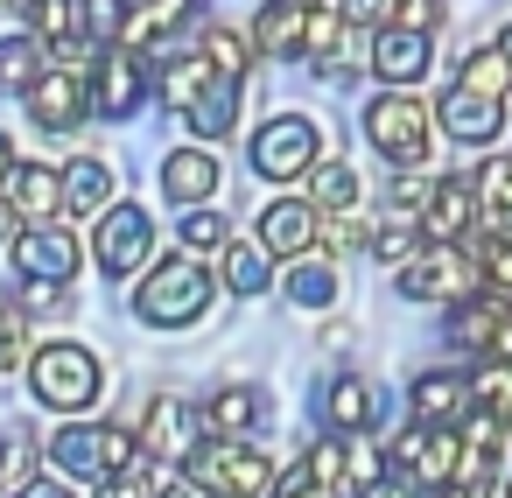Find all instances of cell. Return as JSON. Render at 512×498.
I'll list each match as a JSON object with an SVG mask.
<instances>
[{"label": "cell", "instance_id": "obj_1", "mask_svg": "<svg viewBox=\"0 0 512 498\" xmlns=\"http://www.w3.org/2000/svg\"><path fill=\"white\" fill-rule=\"evenodd\" d=\"M365 141L372 155H386L393 169H421L428 148H435V106L421 92H372L365 99Z\"/></svg>", "mask_w": 512, "mask_h": 498}, {"label": "cell", "instance_id": "obj_2", "mask_svg": "<svg viewBox=\"0 0 512 498\" xmlns=\"http://www.w3.org/2000/svg\"><path fill=\"white\" fill-rule=\"evenodd\" d=\"M204 309H211V267L190 260V253L148 267V281L134 288V316H141L148 330H190Z\"/></svg>", "mask_w": 512, "mask_h": 498}, {"label": "cell", "instance_id": "obj_3", "mask_svg": "<svg viewBox=\"0 0 512 498\" xmlns=\"http://www.w3.org/2000/svg\"><path fill=\"white\" fill-rule=\"evenodd\" d=\"M183 484L204 498H267L274 491V456L253 442H197L183 456Z\"/></svg>", "mask_w": 512, "mask_h": 498}, {"label": "cell", "instance_id": "obj_4", "mask_svg": "<svg viewBox=\"0 0 512 498\" xmlns=\"http://www.w3.org/2000/svg\"><path fill=\"white\" fill-rule=\"evenodd\" d=\"M29 386H36V400L57 407V414H85V407L106 393V365H99V351L57 337V344L29 351Z\"/></svg>", "mask_w": 512, "mask_h": 498}, {"label": "cell", "instance_id": "obj_5", "mask_svg": "<svg viewBox=\"0 0 512 498\" xmlns=\"http://www.w3.org/2000/svg\"><path fill=\"white\" fill-rule=\"evenodd\" d=\"M246 162H253V176H267V183H302V176L323 162V127H316L309 113H274V120L253 127Z\"/></svg>", "mask_w": 512, "mask_h": 498}, {"label": "cell", "instance_id": "obj_6", "mask_svg": "<svg viewBox=\"0 0 512 498\" xmlns=\"http://www.w3.org/2000/svg\"><path fill=\"white\" fill-rule=\"evenodd\" d=\"M449 351L477 358V365H512V302L505 295H463L442 316Z\"/></svg>", "mask_w": 512, "mask_h": 498}, {"label": "cell", "instance_id": "obj_7", "mask_svg": "<svg viewBox=\"0 0 512 498\" xmlns=\"http://www.w3.org/2000/svg\"><path fill=\"white\" fill-rule=\"evenodd\" d=\"M393 288L407 295V302H463V295H477V260H470V246H421L400 274H393Z\"/></svg>", "mask_w": 512, "mask_h": 498}, {"label": "cell", "instance_id": "obj_8", "mask_svg": "<svg viewBox=\"0 0 512 498\" xmlns=\"http://www.w3.org/2000/svg\"><path fill=\"white\" fill-rule=\"evenodd\" d=\"M141 449H134V435L127 428H106V421H71V428H57L50 435V463L64 470V477H106V470H120V463H134Z\"/></svg>", "mask_w": 512, "mask_h": 498}, {"label": "cell", "instance_id": "obj_9", "mask_svg": "<svg viewBox=\"0 0 512 498\" xmlns=\"http://www.w3.org/2000/svg\"><path fill=\"white\" fill-rule=\"evenodd\" d=\"M456 456H463L456 428H421V421H414V428L386 449V470H393V477H407L414 491H428V498H435V491H449V484H456Z\"/></svg>", "mask_w": 512, "mask_h": 498}, {"label": "cell", "instance_id": "obj_10", "mask_svg": "<svg viewBox=\"0 0 512 498\" xmlns=\"http://www.w3.org/2000/svg\"><path fill=\"white\" fill-rule=\"evenodd\" d=\"M148 92H155V64L141 50H127V43H106L99 50V71H92V113L134 120L148 106Z\"/></svg>", "mask_w": 512, "mask_h": 498}, {"label": "cell", "instance_id": "obj_11", "mask_svg": "<svg viewBox=\"0 0 512 498\" xmlns=\"http://www.w3.org/2000/svg\"><path fill=\"white\" fill-rule=\"evenodd\" d=\"M302 64H309L323 85H351V78H358V29H351L337 8H309V15H302Z\"/></svg>", "mask_w": 512, "mask_h": 498}, {"label": "cell", "instance_id": "obj_12", "mask_svg": "<svg viewBox=\"0 0 512 498\" xmlns=\"http://www.w3.org/2000/svg\"><path fill=\"white\" fill-rule=\"evenodd\" d=\"M92 253H99V267H106L113 281L141 274L148 253H155V218H148L141 204H113V211L99 218V232H92Z\"/></svg>", "mask_w": 512, "mask_h": 498}, {"label": "cell", "instance_id": "obj_13", "mask_svg": "<svg viewBox=\"0 0 512 498\" xmlns=\"http://www.w3.org/2000/svg\"><path fill=\"white\" fill-rule=\"evenodd\" d=\"M414 225H421V239H435V246H463L470 225H477V183H470V169L435 176V183H428V204H421Z\"/></svg>", "mask_w": 512, "mask_h": 498}, {"label": "cell", "instance_id": "obj_14", "mask_svg": "<svg viewBox=\"0 0 512 498\" xmlns=\"http://www.w3.org/2000/svg\"><path fill=\"white\" fill-rule=\"evenodd\" d=\"M428 64H435V50H428V36H414V29H379L372 36V50H365V71L386 85V92H421V78H428Z\"/></svg>", "mask_w": 512, "mask_h": 498}, {"label": "cell", "instance_id": "obj_15", "mask_svg": "<svg viewBox=\"0 0 512 498\" xmlns=\"http://www.w3.org/2000/svg\"><path fill=\"white\" fill-rule=\"evenodd\" d=\"M22 99H29V120H36L43 134H71V127H85V113H92V85H85L78 71H64V64H50Z\"/></svg>", "mask_w": 512, "mask_h": 498}, {"label": "cell", "instance_id": "obj_16", "mask_svg": "<svg viewBox=\"0 0 512 498\" xmlns=\"http://www.w3.org/2000/svg\"><path fill=\"white\" fill-rule=\"evenodd\" d=\"M8 246H15V274H22V281L64 288V281L78 274V239H71L64 225H22Z\"/></svg>", "mask_w": 512, "mask_h": 498}, {"label": "cell", "instance_id": "obj_17", "mask_svg": "<svg viewBox=\"0 0 512 498\" xmlns=\"http://www.w3.org/2000/svg\"><path fill=\"white\" fill-rule=\"evenodd\" d=\"M316 204L309 197H274L267 211H260V232H253V246L267 253V260H302V253H316Z\"/></svg>", "mask_w": 512, "mask_h": 498}, {"label": "cell", "instance_id": "obj_18", "mask_svg": "<svg viewBox=\"0 0 512 498\" xmlns=\"http://www.w3.org/2000/svg\"><path fill=\"white\" fill-rule=\"evenodd\" d=\"M197 435H204V421H197V407L183 400V393H155L148 400V414H141V456H190L197 449Z\"/></svg>", "mask_w": 512, "mask_h": 498}, {"label": "cell", "instance_id": "obj_19", "mask_svg": "<svg viewBox=\"0 0 512 498\" xmlns=\"http://www.w3.org/2000/svg\"><path fill=\"white\" fill-rule=\"evenodd\" d=\"M435 127H442L449 141H463V148H491V141L505 134V106H498V99H477V92H463V85H449V92L435 99Z\"/></svg>", "mask_w": 512, "mask_h": 498}, {"label": "cell", "instance_id": "obj_20", "mask_svg": "<svg viewBox=\"0 0 512 498\" xmlns=\"http://www.w3.org/2000/svg\"><path fill=\"white\" fill-rule=\"evenodd\" d=\"M0 204H8L15 218H29V225H50L64 211V176L50 162H15L8 183H0Z\"/></svg>", "mask_w": 512, "mask_h": 498}, {"label": "cell", "instance_id": "obj_21", "mask_svg": "<svg viewBox=\"0 0 512 498\" xmlns=\"http://www.w3.org/2000/svg\"><path fill=\"white\" fill-rule=\"evenodd\" d=\"M407 407H414V421L421 428H456L463 414H470V379L463 372H421L414 386H407Z\"/></svg>", "mask_w": 512, "mask_h": 498}, {"label": "cell", "instance_id": "obj_22", "mask_svg": "<svg viewBox=\"0 0 512 498\" xmlns=\"http://www.w3.org/2000/svg\"><path fill=\"white\" fill-rule=\"evenodd\" d=\"M197 421H204L218 442H239L246 428L267 421V393H260V386H218V393L197 407Z\"/></svg>", "mask_w": 512, "mask_h": 498}, {"label": "cell", "instance_id": "obj_23", "mask_svg": "<svg viewBox=\"0 0 512 498\" xmlns=\"http://www.w3.org/2000/svg\"><path fill=\"white\" fill-rule=\"evenodd\" d=\"M218 190V155L211 148H176V155H162V197L169 204H204Z\"/></svg>", "mask_w": 512, "mask_h": 498}, {"label": "cell", "instance_id": "obj_24", "mask_svg": "<svg viewBox=\"0 0 512 498\" xmlns=\"http://www.w3.org/2000/svg\"><path fill=\"white\" fill-rule=\"evenodd\" d=\"M183 120H190V134H197V141H225V134L239 127V85L211 71V85L183 106Z\"/></svg>", "mask_w": 512, "mask_h": 498}, {"label": "cell", "instance_id": "obj_25", "mask_svg": "<svg viewBox=\"0 0 512 498\" xmlns=\"http://www.w3.org/2000/svg\"><path fill=\"white\" fill-rule=\"evenodd\" d=\"M477 225H491L498 239H512V155H491L477 162Z\"/></svg>", "mask_w": 512, "mask_h": 498}, {"label": "cell", "instance_id": "obj_26", "mask_svg": "<svg viewBox=\"0 0 512 498\" xmlns=\"http://www.w3.org/2000/svg\"><path fill=\"white\" fill-rule=\"evenodd\" d=\"M302 15L309 8H288V0H267L253 15V57H302Z\"/></svg>", "mask_w": 512, "mask_h": 498}, {"label": "cell", "instance_id": "obj_27", "mask_svg": "<svg viewBox=\"0 0 512 498\" xmlns=\"http://www.w3.org/2000/svg\"><path fill=\"white\" fill-rule=\"evenodd\" d=\"M372 414H379V400H372L365 379H330V386H323V421H330V435H365Z\"/></svg>", "mask_w": 512, "mask_h": 498}, {"label": "cell", "instance_id": "obj_28", "mask_svg": "<svg viewBox=\"0 0 512 498\" xmlns=\"http://www.w3.org/2000/svg\"><path fill=\"white\" fill-rule=\"evenodd\" d=\"M358 197H365V183H358L351 162H316V169H309V204H316V218H344V211H358Z\"/></svg>", "mask_w": 512, "mask_h": 498}, {"label": "cell", "instance_id": "obj_29", "mask_svg": "<svg viewBox=\"0 0 512 498\" xmlns=\"http://www.w3.org/2000/svg\"><path fill=\"white\" fill-rule=\"evenodd\" d=\"M421 246H428V239H421V225H414L407 211H386V218H372V225H365V253H372V260H386L393 274H400Z\"/></svg>", "mask_w": 512, "mask_h": 498}, {"label": "cell", "instance_id": "obj_30", "mask_svg": "<svg viewBox=\"0 0 512 498\" xmlns=\"http://www.w3.org/2000/svg\"><path fill=\"white\" fill-rule=\"evenodd\" d=\"M281 288H288L295 309H330V302H337V267H330L323 253H302V260H288Z\"/></svg>", "mask_w": 512, "mask_h": 498}, {"label": "cell", "instance_id": "obj_31", "mask_svg": "<svg viewBox=\"0 0 512 498\" xmlns=\"http://www.w3.org/2000/svg\"><path fill=\"white\" fill-rule=\"evenodd\" d=\"M106 197H113V162L78 155L64 169V211H106Z\"/></svg>", "mask_w": 512, "mask_h": 498}, {"label": "cell", "instance_id": "obj_32", "mask_svg": "<svg viewBox=\"0 0 512 498\" xmlns=\"http://www.w3.org/2000/svg\"><path fill=\"white\" fill-rule=\"evenodd\" d=\"M50 71V50L36 36H0V92H29Z\"/></svg>", "mask_w": 512, "mask_h": 498}, {"label": "cell", "instance_id": "obj_33", "mask_svg": "<svg viewBox=\"0 0 512 498\" xmlns=\"http://www.w3.org/2000/svg\"><path fill=\"white\" fill-rule=\"evenodd\" d=\"M456 85L477 92V99H498V106H505V92H512V64L498 57V43H484V50H470V57L456 64Z\"/></svg>", "mask_w": 512, "mask_h": 498}, {"label": "cell", "instance_id": "obj_34", "mask_svg": "<svg viewBox=\"0 0 512 498\" xmlns=\"http://www.w3.org/2000/svg\"><path fill=\"white\" fill-rule=\"evenodd\" d=\"M218 78H232V85H246V71H253V36H239V29H204V50H197Z\"/></svg>", "mask_w": 512, "mask_h": 498}, {"label": "cell", "instance_id": "obj_35", "mask_svg": "<svg viewBox=\"0 0 512 498\" xmlns=\"http://www.w3.org/2000/svg\"><path fill=\"white\" fill-rule=\"evenodd\" d=\"M176 239H183V253L197 260V253H225V246H232V225H225V211L190 204V211H183V225H176Z\"/></svg>", "mask_w": 512, "mask_h": 498}, {"label": "cell", "instance_id": "obj_36", "mask_svg": "<svg viewBox=\"0 0 512 498\" xmlns=\"http://www.w3.org/2000/svg\"><path fill=\"white\" fill-rule=\"evenodd\" d=\"M225 288H232V295H267V288H274V267H267V253L232 239V246H225Z\"/></svg>", "mask_w": 512, "mask_h": 498}, {"label": "cell", "instance_id": "obj_37", "mask_svg": "<svg viewBox=\"0 0 512 498\" xmlns=\"http://www.w3.org/2000/svg\"><path fill=\"white\" fill-rule=\"evenodd\" d=\"M470 260H477V281H484L491 295H505V302H512V239L484 232V239L470 246Z\"/></svg>", "mask_w": 512, "mask_h": 498}, {"label": "cell", "instance_id": "obj_38", "mask_svg": "<svg viewBox=\"0 0 512 498\" xmlns=\"http://www.w3.org/2000/svg\"><path fill=\"white\" fill-rule=\"evenodd\" d=\"M155 491H162L155 456H134V463H120V470L99 477V498H155Z\"/></svg>", "mask_w": 512, "mask_h": 498}, {"label": "cell", "instance_id": "obj_39", "mask_svg": "<svg viewBox=\"0 0 512 498\" xmlns=\"http://www.w3.org/2000/svg\"><path fill=\"white\" fill-rule=\"evenodd\" d=\"M29 470H36V442L22 428H8L0 435V484H29Z\"/></svg>", "mask_w": 512, "mask_h": 498}, {"label": "cell", "instance_id": "obj_40", "mask_svg": "<svg viewBox=\"0 0 512 498\" xmlns=\"http://www.w3.org/2000/svg\"><path fill=\"white\" fill-rule=\"evenodd\" d=\"M337 15H344L351 29H372V36H379V29L400 22V0H337Z\"/></svg>", "mask_w": 512, "mask_h": 498}, {"label": "cell", "instance_id": "obj_41", "mask_svg": "<svg viewBox=\"0 0 512 498\" xmlns=\"http://www.w3.org/2000/svg\"><path fill=\"white\" fill-rule=\"evenodd\" d=\"M428 183H435V176H421V169H400V176H393V190H386V211H414V218H421V204H428Z\"/></svg>", "mask_w": 512, "mask_h": 498}, {"label": "cell", "instance_id": "obj_42", "mask_svg": "<svg viewBox=\"0 0 512 498\" xmlns=\"http://www.w3.org/2000/svg\"><path fill=\"white\" fill-rule=\"evenodd\" d=\"M316 246H330V253H351V246H365V225H358V211H344V218H323V225H316Z\"/></svg>", "mask_w": 512, "mask_h": 498}, {"label": "cell", "instance_id": "obj_43", "mask_svg": "<svg viewBox=\"0 0 512 498\" xmlns=\"http://www.w3.org/2000/svg\"><path fill=\"white\" fill-rule=\"evenodd\" d=\"M22 351H29V323H22L15 302H0V365H15Z\"/></svg>", "mask_w": 512, "mask_h": 498}, {"label": "cell", "instance_id": "obj_44", "mask_svg": "<svg viewBox=\"0 0 512 498\" xmlns=\"http://www.w3.org/2000/svg\"><path fill=\"white\" fill-rule=\"evenodd\" d=\"M22 309H29V316H57V309H64V288H50V281H22Z\"/></svg>", "mask_w": 512, "mask_h": 498}, {"label": "cell", "instance_id": "obj_45", "mask_svg": "<svg viewBox=\"0 0 512 498\" xmlns=\"http://www.w3.org/2000/svg\"><path fill=\"white\" fill-rule=\"evenodd\" d=\"M267 498H330V491H323V484H309L302 470H288V477H281V484H274Z\"/></svg>", "mask_w": 512, "mask_h": 498}, {"label": "cell", "instance_id": "obj_46", "mask_svg": "<svg viewBox=\"0 0 512 498\" xmlns=\"http://www.w3.org/2000/svg\"><path fill=\"white\" fill-rule=\"evenodd\" d=\"M15 498H78V491H71V484H57V477H29Z\"/></svg>", "mask_w": 512, "mask_h": 498}, {"label": "cell", "instance_id": "obj_47", "mask_svg": "<svg viewBox=\"0 0 512 498\" xmlns=\"http://www.w3.org/2000/svg\"><path fill=\"white\" fill-rule=\"evenodd\" d=\"M358 498H414V491H407V484H400V477H372V484H365V491H358Z\"/></svg>", "mask_w": 512, "mask_h": 498}, {"label": "cell", "instance_id": "obj_48", "mask_svg": "<svg viewBox=\"0 0 512 498\" xmlns=\"http://www.w3.org/2000/svg\"><path fill=\"white\" fill-rule=\"evenodd\" d=\"M155 498H204V491H190V484H162Z\"/></svg>", "mask_w": 512, "mask_h": 498}, {"label": "cell", "instance_id": "obj_49", "mask_svg": "<svg viewBox=\"0 0 512 498\" xmlns=\"http://www.w3.org/2000/svg\"><path fill=\"white\" fill-rule=\"evenodd\" d=\"M8 169H15V148H8V134H0V183H8Z\"/></svg>", "mask_w": 512, "mask_h": 498}, {"label": "cell", "instance_id": "obj_50", "mask_svg": "<svg viewBox=\"0 0 512 498\" xmlns=\"http://www.w3.org/2000/svg\"><path fill=\"white\" fill-rule=\"evenodd\" d=\"M8 239H15V211H8V204H0V246H8Z\"/></svg>", "mask_w": 512, "mask_h": 498}, {"label": "cell", "instance_id": "obj_51", "mask_svg": "<svg viewBox=\"0 0 512 498\" xmlns=\"http://www.w3.org/2000/svg\"><path fill=\"white\" fill-rule=\"evenodd\" d=\"M498 57H505V64H512V22H505V29H498Z\"/></svg>", "mask_w": 512, "mask_h": 498}, {"label": "cell", "instance_id": "obj_52", "mask_svg": "<svg viewBox=\"0 0 512 498\" xmlns=\"http://www.w3.org/2000/svg\"><path fill=\"white\" fill-rule=\"evenodd\" d=\"M113 8H120V15H141V8H155V0H113Z\"/></svg>", "mask_w": 512, "mask_h": 498}, {"label": "cell", "instance_id": "obj_53", "mask_svg": "<svg viewBox=\"0 0 512 498\" xmlns=\"http://www.w3.org/2000/svg\"><path fill=\"white\" fill-rule=\"evenodd\" d=\"M435 498H491V491H435Z\"/></svg>", "mask_w": 512, "mask_h": 498}, {"label": "cell", "instance_id": "obj_54", "mask_svg": "<svg viewBox=\"0 0 512 498\" xmlns=\"http://www.w3.org/2000/svg\"><path fill=\"white\" fill-rule=\"evenodd\" d=\"M288 8H330V0H288Z\"/></svg>", "mask_w": 512, "mask_h": 498}, {"label": "cell", "instance_id": "obj_55", "mask_svg": "<svg viewBox=\"0 0 512 498\" xmlns=\"http://www.w3.org/2000/svg\"><path fill=\"white\" fill-rule=\"evenodd\" d=\"M505 498H512V484H505Z\"/></svg>", "mask_w": 512, "mask_h": 498}]
</instances>
